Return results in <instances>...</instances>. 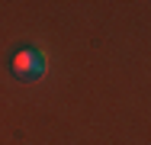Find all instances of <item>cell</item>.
Masks as SVG:
<instances>
[{"label": "cell", "instance_id": "obj_1", "mask_svg": "<svg viewBox=\"0 0 151 145\" xmlns=\"http://www.w3.org/2000/svg\"><path fill=\"white\" fill-rule=\"evenodd\" d=\"M45 68H48V58L42 55L39 49H19V52L13 55V74H16L19 81H35V78H42Z\"/></svg>", "mask_w": 151, "mask_h": 145}]
</instances>
